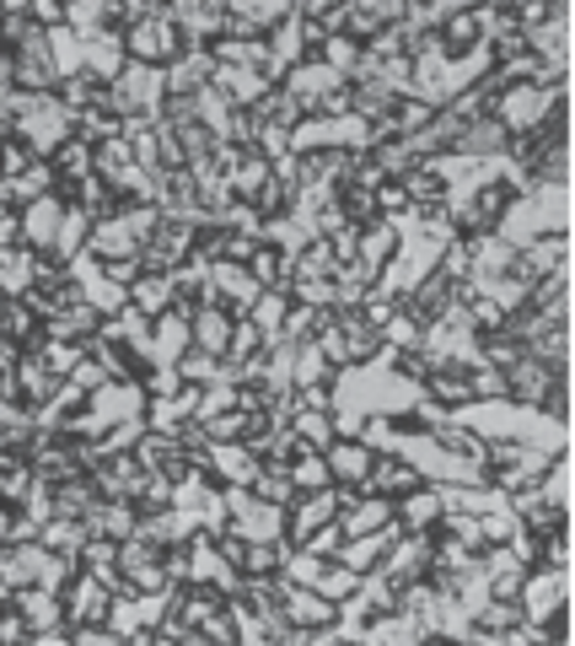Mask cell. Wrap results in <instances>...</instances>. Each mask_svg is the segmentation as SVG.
<instances>
[{"label":"cell","mask_w":575,"mask_h":646,"mask_svg":"<svg viewBox=\"0 0 575 646\" xmlns=\"http://www.w3.org/2000/svg\"><path fill=\"white\" fill-rule=\"evenodd\" d=\"M248 275H254L258 291H291V258L269 243H258L254 258H248Z\"/></svg>","instance_id":"20"},{"label":"cell","mask_w":575,"mask_h":646,"mask_svg":"<svg viewBox=\"0 0 575 646\" xmlns=\"http://www.w3.org/2000/svg\"><path fill=\"white\" fill-rule=\"evenodd\" d=\"M11 372H16V388H22V404H33V409L49 404V399L60 393V383H64V378H55V372L44 367V356H16Z\"/></svg>","instance_id":"13"},{"label":"cell","mask_w":575,"mask_h":646,"mask_svg":"<svg viewBox=\"0 0 575 646\" xmlns=\"http://www.w3.org/2000/svg\"><path fill=\"white\" fill-rule=\"evenodd\" d=\"M97 328H103V313H97L92 302H75V308H64V313H55V319L44 323V334H49V339H75V345H81V339H92Z\"/></svg>","instance_id":"17"},{"label":"cell","mask_w":575,"mask_h":646,"mask_svg":"<svg viewBox=\"0 0 575 646\" xmlns=\"http://www.w3.org/2000/svg\"><path fill=\"white\" fill-rule=\"evenodd\" d=\"M285 297L302 302V308H333V280H291Z\"/></svg>","instance_id":"44"},{"label":"cell","mask_w":575,"mask_h":646,"mask_svg":"<svg viewBox=\"0 0 575 646\" xmlns=\"http://www.w3.org/2000/svg\"><path fill=\"white\" fill-rule=\"evenodd\" d=\"M49 168L60 173V184H75V178H86V173H92V146L70 135V140H64L60 151L49 157Z\"/></svg>","instance_id":"32"},{"label":"cell","mask_w":575,"mask_h":646,"mask_svg":"<svg viewBox=\"0 0 575 646\" xmlns=\"http://www.w3.org/2000/svg\"><path fill=\"white\" fill-rule=\"evenodd\" d=\"M140 388H145L151 399H173V393L184 388V378H178V367H145V378H140Z\"/></svg>","instance_id":"46"},{"label":"cell","mask_w":575,"mask_h":646,"mask_svg":"<svg viewBox=\"0 0 575 646\" xmlns=\"http://www.w3.org/2000/svg\"><path fill=\"white\" fill-rule=\"evenodd\" d=\"M237 22H248V33L254 38H269L285 16H291V0H237V5H226Z\"/></svg>","instance_id":"19"},{"label":"cell","mask_w":575,"mask_h":646,"mask_svg":"<svg viewBox=\"0 0 575 646\" xmlns=\"http://www.w3.org/2000/svg\"><path fill=\"white\" fill-rule=\"evenodd\" d=\"M33 22H38L44 33H55V27H64V5L60 0H33Z\"/></svg>","instance_id":"53"},{"label":"cell","mask_w":575,"mask_h":646,"mask_svg":"<svg viewBox=\"0 0 575 646\" xmlns=\"http://www.w3.org/2000/svg\"><path fill=\"white\" fill-rule=\"evenodd\" d=\"M285 313H291V297L285 291H258L254 302V323L263 339H280V323H285Z\"/></svg>","instance_id":"36"},{"label":"cell","mask_w":575,"mask_h":646,"mask_svg":"<svg viewBox=\"0 0 575 646\" xmlns=\"http://www.w3.org/2000/svg\"><path fill=\"white\" fill-rule=\"evenodd\" d=\"M210 469H215V485H254L258 452L243 448V442H215V452H210Z\"/></svg>","instance_id":"11"},{"label":"cell","mask_w":575,"mask_h":646,"mask_svg":"<svg viewBox=\"0 0 575 646\" xmlns=\"http://www.w3.org/2000/svg\"><path fill=\"white\" fill-rule=\"evenodd\" d=\"M221 496H226L232 528H237L243 539H285V507L258 501L248 485H221Z\"/></svg>","instance_id":"2"},{"label":"cell","mask_w":575,"mask_h":646,"mask_svg":"<svg viewBox=\"0 0 575 646\" xmlns=\"http://www.w3.org/2000/svg\"><path fill=\"white\" fill-rule=\"evenodd\" d=\"M383 339H387V345H398V350H420V339H425V323H420L414 313H409V308H403V302H398V308H392V319L383 323Z\"/></svg>","instance_id":"34"},{"label":"cell","mask_w":575,"mask_h":646,"mask_svg":"<svg viewBox=\"0 0 575 646\" xmlns=\"http://www.w3.org/2000/svg\"><path fill=\"white\" fill-rule=\"evenodd\" d=\"M468 388H473V399H506V372L501 367H473Z\"/></svg>","instance_id":"45"},{"label":"cell","mask_w":575,"mask_h":646,"mask_svg":"<svg viewBox=\"0 0 575 646\" xmlns=\"http://www.w3.org/2000/svg\"><path fill=\"white\" fill-rule=\"evenodd\" d=\"M92 539V528L86 522H75V517H49L44 522V533H38V544L44 550H55V555H81V544Z\"/></svg>","instance_id":"26"},{"label":"cell","mask_w":575,"mask_h":646,"mask_svg":"<svg viewBox=\"0 0 575 646\" xmlns=\"http://www.w3.org/2000/svg\"><path fill=\"white\" fill-rule=\"evenodd\" d=\"M285 614H291V625H307V631H322V625H333V598H322L318 587H291L285 598Z\"/></svg>","instance_id":"12"},{"label":"cell","mask_w":575,"mask_h":646,"mask_svg":"<svg viewBox=\"0 0 575 646\" xmlns=\"http://www.w3.org/2000/svg\"><path fill=\"white\" fill-rule=\"evenodd\" d=\"M291 480H296V491H322V485H333V474H328V458L313 448H302L291 458Z\"/></svg>","instance_id":"35"},{"label":"cell","mask_w":575,"mask_h":646,"mask_svg":"<svg viewBox=\"0 0 575 646\" xmlns=\"http://www.w3.org/2000/svg\"><path fill=\"white\" fill-rule=\"evenodd\" d=\"M11 86H16V55H5V49H0V97H5Z\"/></svg>","instance_id":"54"},{"label":"cell","mask_w":575,"mask_h":646,"mask_svg":"<svg viewBox=\"0 0 575 646\" xmlns=\"http://www.w3.org/2000/svg\"><path fill=\"white\" fill-rule=\"evenodd\" d=\"M86 238H92V216H86V210H75V205H64L60 232H55V249H49V258H55V264H70V258L86 249Z\"/></svg>","instance_id":"21"},{"label":"cell","mask_w":575,"mask_h":646,"mask_svg":"<svg viewBox=\"0 0 575 646\" xmlns=\"http://www.w3.org/2000/svg\"><path fill=\"white\" fill-rule=\"evenodd\" d=\"M333 378H339V367H328V356H322L318 339H302V345H296V361H291V388L333 383Z\"/></svg>","instance_id":"24"},{"label":"cell","mask_w":575,"mask_h":646,"mask_svg":"<svg viewBox=\"0 0 575 646\" xmlns=\"http://www.w3.org/2000/svg\"><path fill=\"white\" fill-rule=\"evenodd\" d=\"M119 221L129 227V238H134V243H151V238H156V227H162V210H156V205H125V210H119Z\"/></svg>","instance_id":"41"},{"label":"cell","mask_w":575,"mask_h":646,"mask_svg":"<svg viewBox=\"0 0 575 646\" xmlns=\"http://www.w3.org/2000/svg\"><path fill=\"white\" fill-rule=\"evenodd\" d=\"M296 409H318V415H333V383L296 388Z\"/></svg>","instance_id":"50"},{"label":"cell","mask_w":575,"mask_h":646,"mask_svg":"<svg viewBox=\"0 0 575 646\" xmlns=\"http://www.w3.org/2000/svg\"><path fill=\"white\" fill-rule=\"evenodd\" d=\"M302 550H313V555H322V561H333L339 550H344V528H339V517H328V522H318L307 539H302Z\"/></svg>","instance_id":"42"},{"label":"cell","mask_w":575,"mask_h":646,"mask_svg":"<svg viewBox=\"0 0 575 646\" xmlns=\"http://www.w3.org/2000/svg\"><path fill=\"white\" fill-rule=\"evenodd\" d=\"M322 458H328V474H333L339 485H361V480L372 474V463H377V452L366 448L361 437H333V442L322 448Z\"/></svg>","instance_id":"7"},{"label":"cell","mask_w":575,"mask_h":646,"mask_svg":"<svg viewBox=\"0 0 575 646\" xmlns=\"http://www.w3.org/2000/svg\"><path fill=\"white\" fill-rule=\"evenodd\" d=\"M60 216H64V199L60 194H44L22 210V249L27 254H49L55 249V232H60Z\"/></svg>","instance_id":"6"},{"label":"cell","mask_w":575,"mask_h":646,"mask_svg":"<svg viewBox=\"0 0 575 646\" xmlns=\"http://www.w3.org/2000/svg\"><path fill=\"white\" fill-rule=\"evenodd\" d=\"M392 254H398V227H392V221H372V227L361 232V264L383 269Z\"/></svg>","instance_id":"31"},{"label":"cell","mask_w":575,"mask_h":646,"mask_svg":"<svg viewBox=\"0 0 575 646\" xmlns=\"http://www.w3.org/2000/svg\"><path fill=\"white\" fill-rule=\"evenodd\" d=\"M226 184H232V199H254V194L269 184V162H263L258 151H248V157L237 162V173H232Z\"/></svg>","instance_id":"37"},{"label":"cell","mask_w":575,"mask_h":646,"mask_svg":"<svg viewBox=\"0 0 575 646\" xmlns=\"http://www.w3.org/2000/svg\"><path fill=\"white\" fill-rule=\"evenodd\" d=\"M258 249L254 232H221V264H248Z\"/></svg>","instance_id":"48"},{"label":"cell","mask_w":575,"mask_h":646,"mask_svg":"<svg viewBox=\"0 0 575 646\" xmlns=\"http://www.w3.org/2000/svg\"><path fill=\"white\" fill-rule=\"evenodd\" d=\"M263 356V334H258V323H232V345H226V367H243V361H254Z\"/></svg>","instance_id":"38"},{"label":"cell","mask_w":575,"mask_h":646,"mask_svg":"<svg viewBox=\"0 0 575 646\" xmlns=\"http://www.w3.org/2000/svg\"><path fill=\"white\" fill-rule=\"evenodd\" d=\"M97 264H103V258H97ZM103 275H108L119 291H129V286L140 280V258H108V264H103Z\"/></svg>","instance_id":"52"},{"label":"cell","mask_w":575,"mask_h":646,"mask_svg":"<svg viewBox=\"0 0 575 646\" xmlns=\"http://www.w3.org/2000/svg\"><path fill=\"white\" fill-rule=\"evenodd\" d=\"M162 572H167V581H189V539L184 544H162Z\"/></svg>","instance_id":"51"},{"label":"cell","mask_w":575,"mask_h":646,"mask_svg":"<svg viewBox=\"0 0 575 646\" xmlns=\"http://www.w3.org/2000/svg\"><path fill=\"white\" fill-rule=\"evenodd\" d=\"M27 291H33V254L0 249V297H27Z\"/></svg>","instance_id":"27"},{"label":"cell","mask_w":575,"mask_h":646,"mask_svg":"<svg viewBox=\"0 0 575 646\" xmlns=\"http://www.w3.org/2000/svg\"><path fill=\"white\" fill-rule=\"evenodd\" d=\"M193 243H199V232H193L189 221H173V216H162V227H156V238H151V249L167 258L173 269L193 258Z\"/></svg>","instance_id":"18"},{"label":"cell","mask_w":575,"mask_h":646,"mask_svg":"<svg viewBox=\"0 0 575 646\" xmlns=\"http://www.w3.org/2000/svg\"><path fill=\"white\" fill-rule=\"evenodd\" d=\"M22 507H11V501H0V544H11V522H16Z\"/></svg>","instance_id":"55"},{"label":"cell","mask_w":575,"mask_h":646,"mask_svg":"<svg viewBox=\"0 0 575 646\" xmlns=\"http://www.w3.org/2000/svg\"><path fill=\"white\" fill-rule=\"evenodd\" d=\"M64 27L81 44L108 38V33H119V0H64Z\"/></svg>","instance_id":"5"},{"label":"cell","mask_w":575,"mask_h":646,"mask_svg":"<svg viewBox=\"0 0 575 646\" xmlns=\"http://www.w3.org/2000/svg\"><path fill=\"white\" fill-rule=\"evenodd\" d=\"M291 431H296V442H307L313 452H322L333 442V415H318V409H296L291 415Z\"/></svg>","instance_id":"33"},{"label":"cell","mask_w":575,"mask_h":646,"mask_svg":"<svg viewBox=\"0 0 575 646\" xmlns=\"http://www.w3.org/2000/svg\"><path fill=\"white\" fill-rule=\"evenodd\" d=\"M506 125L501 119H473V125H462V135H457V157H473V162H495V157H506Z\"/></svg>","instance_id":"8"},{"label":"cell","mask_w":575,"mask_h":646,"mask_svg":"<svg viewBox=\"0 0 575 646\" xmlns=\"http://www.w3.org/2000/svg\"><path fill=\"white\" fill-rule=\"evenodd\" d=\"M70 135H75V140H86V146L97 151L103 140H119V119H114V114H75Z\"/></svg>","instance_id":"39"},{"label":"cell","mask_w":575,"mask_h":646,"mask_svg":"<svg viewBox=\"0 0 575 646\" xmlns=\"http://www.w3.org/2000/svg\"><path fill=\"white\" fill-rule=\"evenodd\" d=\"M189 334H193V350H204V356H226V345H232V313L226 308H199L189 319Z\"/></svg>","instance_id":"10"},{"label":"cell","mask_w":575,"mask_h":646,"mask_svg":"<svg viewBox=\"0 0 575 646\" xmlns=\"http://www.w3.org/2000/svg\"><path fill=\"white\" fill-rule=\"evenodd\" d=\"M86 254L108 264V258H134V254H140V243L129 238L125 221H97V227H92V238H86Z\"/></svg>","instance_id":"22"},{"label":"cell","mask_w":575,"mask_h":646,"mask_svg":"<svg viewBox=\"0 0 575 646\" xmlns=\"http://www.w3.org/2000/svg\"><path fill=\"white\" fill-rule=\"evenodd\" d=\"M173 297H178V291H173V275H140V280L129 286V302H134L145 319H162V313L173 308Z\"/></svg>","instance_id":"23"},{"label":"cell","mask_w":575,"mask_h":646,"mask_svg":"<svg viewBox=\"0 0 575 646\" xmlns=\"http://www.w3.org/2000/svg\"><path fill=\"white\" fill-rule=\"evenodd\" d=\"M392 512H398V522H403V533H425V528H436V522H442V501H436V491H431V485H420V491L398 496V501H392Z\"/></svg>","instance_id":"16"},{"label":"cell","mask_w":575,"mask_h":646,"mask_svg":"<svg viewBox=\"0 0 575 646\" xmlns=\"http://www.w3.org/2000/svg\"><path fill=\"white\" fill-rule=\"evenodd\" d=\"M60 598H64V620L70 625H97V620H108V603H114L108 587L92 577V572H75Z\"/></svg>","instance_id":"4"},{"label":"cell","mask_w":575,"mask_h":646,"mask_svg":"<svg viewBox=\"0 0 575 646\" xmlns=\"http://www.w3.org/2000/svg\"><path fill=\"white\" fill-rule=\"evenodd\" d=\"M178 378H184V383H193V388H210V383H237L226 361H215V356H204V350H193V345L184 350V356H178Z\"/></svg>","instance_id":"25"},{"label":"cell","mask_w":575,"mask_h":646,"mask_svg":"<svg viewBox=\"0 0 575 646\" xmlns=\"http://www.w3.org/2000/svg\"><path fill=\"white\" fill-rule=\"evenodd\" d=\"M243 448H254L263 469H291V458L307 448V442H296V431H291V420H285V426H269V431H258L254 442H243Z\"/></svg>","instance_id":"15"},{"label":"cell","mask_w":575,"mask_h":646,"mask_svg":"<svg viewBox=\"0 0 575 646\" xmlns=\"http://www.w3.org/2000/svg\"><path fill=\"white\" fill-rule=\"evenodd\" d=\"M398 189L409 194V205H420V210H436V205L447 199V184H442L425 162H420V168H409V173L398 178Z\"/></svg>","instance_id":"28"},{"label":"cell","mask_w":575,"mask_h":646,"mask_svg":"<svg viewBox=\"0 0 575 646\" xmlns=\"http://www.w3.org/2000/svg\"><path fill=\"white\" fill-rule=\"evenodd\" d=\"M134 463L140 469H151V474H167L173 485L178 480H189V463H184V448H178V437L173 431H140V442H134Z\"/></svg>","instance_id":"3"},{"label":"cell","mask_w":575,"mask_h":646,"mask_svg":"<svg viewBox=\"0 0 575 646\" xmlns=\"http://www.w3.org/2000/svg\"><path fill=\"white\" fill-rule=\"evenodd\" d=\"M313 587H318L322 598H333V603H339V598H350V592L361 587V572H350V566H339V561H328V566H322V577L313 581Z\"/></svg>","instance_id":"40"},{"label":"cell","mask_w":575,"mask_h":646,"mask_svg":"<svg viewBox=\"0 0 575 646\" xmlns=\"http://www.w3.org/2000/svg\"><path fill=\"white\" fill-rule=\"evenodd\" d=\"M248 491H254L258 501H269V507H291V501L302 496L296 480H291V469H263V463H258V474H254Z\"/></svg>","instance_id":"29"},{"label":"cell","mask_w":575,"mask_h":646,"mask_svg":"<svg viewBox=\"0 0 575 646\" xmlns=\"http://www.w3.org/2000/svg\"><path fill=\"white\" fill-rule=\"evenodd\" d=\"M70 383L81 388V393H97V388H103V383H114V378H108V372H103V367H97V361H92L86 350H81V361H75V372H70Z\"/></svg>","instance_id":"49"},{"label":"cell","mask_w":575,"mask_h":646,"mask_svg":"<svg viewBox=\"0 0 575 646\" xmlns=\"http://www.w3.org/2000/svg\"><path fill=\"white\" fill-rule=\"evenodd\" d=\"M204 431H210V442H243L248 437V415L243 409H221V415L204 420Z\"/></svg>","instance_id":"43"},{"label":"cell","mask_w":575,"mask_h":646,"mask_svg":"<svg viewBox=\"0 0 575 646\" xmlns=\"http://www.w3.org/2000/svg\"><path fill=\"white\" fill-rule=\"evenodd\" d=\"M403 308H409V313H414V319H420V323L442 319V313H447V308H451V286H447V280H442V275H436V269H431L425 280H414V286L403 291Z\"/></svg>","instance_id":"14"},{"label":"cell","mask_w":575,"mask_h":646,"mask_svg":"<svg viewBox=\"0 0 575 646\" xmlns=\"http://www.w3.org/2000/svg\"><path fill=\"white\" fill-rule=\"evenodd\" d=\"M33 162H38V157L27 151V140H11V146H0V178H22Z\"/></svg>","instance_id":"47"},{"label":"cell","mask_w":575,"mask_h":646,"mask_svg":"<svg viewBox=\"0 0 575 646\" xmlns=\"http://www.w3.org/2000/svg\"><path fill=\"white\" fill-rule=\"evenodd\" d=\"M134 522H140V517H134V507H129V501H97V512L86 517V528H92V533H103V539H129V533H134Z\"/></svg>","instance_id":"30"},{"label":"cell","mask_w":575,"mask_h":646,"mask_svg":"<svg viewBox=\"0 0 575 646\" xmlns=\"http://www.w3.org/2000/svg\"><path fill=\"white\" fill-rule=\"evenodd\" d=\"M210 76H215V60H210V49H189V55H178V60L162 70L167 92H178V97H193L199 86H210Z\"/></svg>","instance_id":"9"},{"label":"cell","mask_w":575,"mask_h":646,"mask_svg":"<svg viewBox=\"0 0 575 646\" xmlns=\"http://www.w3.org/2000/svg\"><path fill=\"white\" fill-rule=\"evenodd\" d=\"M554 92H560V86H506V92H495L490 119H501L506 135H527V129H538L543 119H549Z\"/></svg>","instance_id":"1"}]
</instances>
